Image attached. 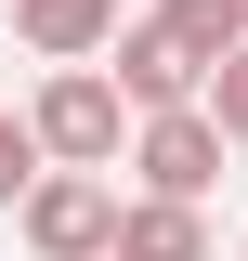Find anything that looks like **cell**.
Instances as JSON below:
<instances>
[{
    "label": "cell",
    "mask_w": 248,
    "mask_h": 261,
    "mask_svg": "<svg viewBox=\"0 0 248 261\" xmlns=\"http://www.w3.org/2000/svg\"><path fill=\"white\" fill-rule=\"evenodd\" d=\"M27 130H39V157H53V170H118L144 118H131V92L105 79V65H53V79L27 92Z\"/></svg>",
    "instance_id": "obj_1"
},
{
    "label": "cell",
    "mask_w": 248,
    "mask_h": 261,
    "mask_svg": "<svg viewBox=\"0 0 248 261\" xmlns=\"http://www.w3.org/2000/svg\"><path fill=\"white\" fill-rule=\"evenodd\" d=\"M118 170H39L27 209H13V235H27L39 261H118Z\"/></svg>",
    "instance_id": "obj_2"
},
{
    "label": "cell",
    "mask_w": 248,
    "mask_h": 261,
    "mask_svg": "<svg viewBox=\"0 0 248 261\" xmlns=\"http://www.w3.org/2000/svg\"><path fill=\"white\" fill-rule=\"evenodd\" d=\"M222 157H235V144H222V118L209 105H170V118H144L131 130V196H170V209H209V183H222Z\"/></svg>",
    "instance_id": "obj_3"
},
{
    "label": "cell",
    "mask_w": 248,
    "mask_h": 261,
    "mask_svg": "<svg viewBox=\"0 0 248 261\" xmlns=\"http://www.w3.org/2000/svg\"><path fill=\"white\" fill-rule=\"evenodd\" d=\"M105 79L131 92V118H170V105H209V65H196V53H183L170 27H157V13H131V27H118Z\"/></svg>",
    "instance_id": "obj_4"
},
{
    "label": "cell",
    "mask_w": 248,
    "mask_h": 261,
    "mask_svg": "<svg viewBox=\"0 0 248 261\" xmlns=\"http://www.w3.org/2000/svg\"><path fill=\"white\" fill-rule=\"evenodd\" d=\"M118 27H131V0H13V39L39 65H105Z\"/></svg>",
    "instance_id": "obj_5"
},
{
    "label": "cell",
    "mask_w": 248,
    "mask_h": 261,
    "mask_svg": "<svg viewBox=\"0 0 248 261\" xmlns=\"http://www.w3.org/2000/svg\"><path fill=\"white\" fill-rule=\"evenodd\" d=\"M118 261H209V209L131 196V209H118Z\"/></svg>",
    "instance_id": "obj_6"
},
{
    "label": "cell",
    "mask_w": 248,
    "mask_h": 261,
    "mask_svg": "<svg viewBox=\"0 0 248 261\" xmlns=\"http://www.w3.org/2000/svg\"><path fill=\"white\" fill-rule=\"evenodd\" d=\"M144 13L183 39L196 65H235V53H248V0H144Z\"/></svg>",
    "instance_id": "obj_7"
},
{
    "label": "cell",
    "mask_w": 248,
    "mask_h": 261,
    "mask_svg": "<svg viewBox=\"0 0 248 261\" xmlns=\"http://www.w3.org/2000/svg\"><path fill=\"white\" fill-rule=\"evenodd\" d=\"M39 170H53V157H39V130H27V118H0V209H27Z\"/></svg>",
    "instance_id": "obj_8"
},
{
    "label": "cell",
    "mask_w": 248,
    "mask_h": 261,
    "mask_svg": "<svg viewBox=\"0 0 248 261\" xmlns=\"http://www.w3.org/2000/svg\"><path fill=\"white\" fill-rule=\"evenodd\" d=\"M209 118H222V144H248V53L209 65Z\"/></svg>",
    "instance_id": "obj_9"
}]
</instances>
